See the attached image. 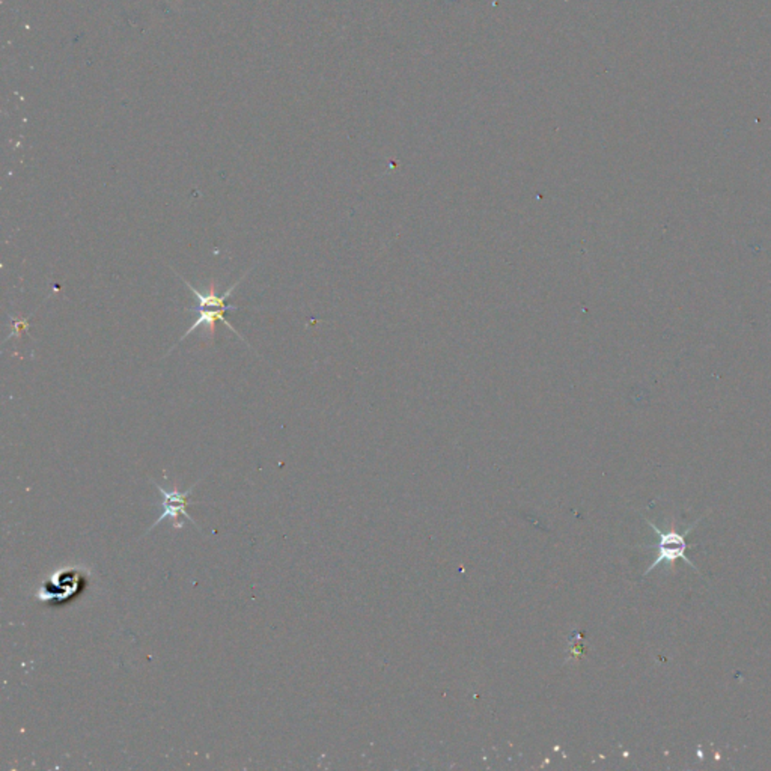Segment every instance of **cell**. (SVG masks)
<instances>
[{"mask_svg":"<svg viewBox=\"0 0 771 771\" xmlns=\"http://www.w3.org/2000/svg\"><path fill=\"white\" fill-rule=\"evenodd\" d=\"M702 518L696 520L694 523L690 524V528L687 529V532L684 533H680L678 531L675 529H670L667 532L658 529L657 526L654 523H651L650 520L646 518V523L651 526V528L654 529V532L658 535L660 541L657 544V558L653 562V564L648 567V570L645 571V576H648L651 571H654L655 568H658V565L662 564H672V562L677 560V559H682L684 562H687V564L694 570V571H699L697 570V567H694L693 562L689 559L687 556V550L690 548V545L687 544V540H685V535H689L694 528L696 524L699 523Z\"/></svg>","mask_w":771,"mask_h":771,"instance_id":"6da1fadb","label":"cell"},{"mask_svg":"<svg viewBox=\"0 0 771 771\" xmlns=\"http://www.w3.org/2000/svg\"><path fill=\"white\" fill-rule=\"evenodd\" d=\"M82 576L77 571L62 570L47 580L38 594L41 601H67L82 589Z\"/></svg>","mask_w":771,"mask_h":771,"instance_id":"7a4b0ae2","label":"cell"},{"mask_svg":"<svg viewBox=\"0 0 771 771\" xmlns=\"http://www.w3.org/2000/svg\"><path fill=\"white\" fill-rule=\"evenodd\" d=\"M235 309H237V306H226V308H216V309L199 308L198 318H196V320L192 323V326L187 328V332L179 338V340L177 342V344L167 351L166 356H169V354L172 353V351L181 344V340H184L187 336H190V335L194 332V330H198L199 327H204V335H202V336L205 338V340L213 342V340H214V335H216V324H217V321H222L226 327L231 328V332H232V333H235L240 339H243V340L248 344V340L244 339V336H243L240 332H237V328H235L234 326H232V324L226 320L225 315H223L226 311H235ZM248 345H249V344H248ZM249 347H250V345H249Z\"/></svg>","mask_w":771,"mask_h":771,"instance_id":"3957f363","label":"cell"},{"mask_svg":"<svg viewBox=\"0 0 771 771\" xmlns=\"http://www.w3.org/2000/svg\"><path fill=\"white\" fill-rule=\"evenodd\" d=\"M154 485L160 489V493L163 494L165 500H163V514L160 517H158L154 524L151 526V528L148 529V532H151L157 524H160L162 521H165L166 518H170V520H178L179 516H184L190 523H193L196 528H198V524H196V521L189 516L187 514V506H189V499H190V493L193 492V488L198 485V482H196L193 487H190L187 492H178V489H172V492H166V489L160 485H157L154 482ZM199 529V528H198Z\"/></svg>","mask_w":771,"mask_h":771,"instance_id":"277c9868","label":"cell"}]
</instances>
